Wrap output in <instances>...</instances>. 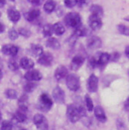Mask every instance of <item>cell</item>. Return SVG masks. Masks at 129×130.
<instances>
[{"label": "cell", "mask_w": 129, "mask_h": 130, "mask_svg": "<svg viewBox=\"0 0 129 130\" xmlns=\"http://www.w3.org/2000/svg\"><path fill=\"white\" fill-rule=\"evenodd\" d=\"M125 55L129 59V46H126V48H125Z\"/></svg>", "instance_id": "44"}, {"label": "cell", "mask_w": 129, "mask_h": 130, "mask_svg": "<svg viewBox=\"0 0 129 130\" xmlns=\"http://www.w3.org/2000/svg\"><path fill=\"white\" fill-rule=\"evenodd\" d=\"M12 1H13V0H12Z\"/></svg>", "instance_id": "51"}, {"label": "cell", "mask_w": 129, "mask_h": 130, "mask_svg": "<svg viewBox=\"0 0 129 130\" xmlns=\"http://www.w3.org/2000/svg\"><path fill=\"white\" fill-rule=\"evenodd\" d=\"M87 45L90 50H97V48L101 47L102 41L98 36H91L87 41Z\"/></svg>", "instance_id": "13"}, {"label": "cell", "mask_w": 129, "mask_h": 130, "mask_svg": "<svg viewBox=\"0 0 129 130\" xmlns=\"http://www.w3.org/2000/svg\"><path fill=\"white\" fill-rule=\"evenodd\" d=\"M117 127L119 130H123L125 128V125H124V122L122 121V119H118L117 120Z\"/></svg>", "instance_id": "39"}, {"label": "cell", "mask_w": 129, "mask_h": 130, "mask_svg": "<svg viewBox=\"0 0 129 130\" xmlns=\"http://www.w3.org/2000/svg\"><path fill=\"white\" fill-rule=\"evenodd\" d=\"M89 26H90V28L92 29V30H94V31H97V30H99L101 27H102V25H103V22H102V19H101V17H99V16H96V15H90L89 16Z\"/></svg>", "instance_id": "6"}, {"label": "cell", "mask_w": 129, "mask_h": 130, "mask_svg": "<svg viewBox=\"0 0 129 130\" xmlns=\"http://www.w3.org/2000/svg\"><path fill=\"white\" fill-rule=\"evenodd\" d=\"M28 2H30L32 5H35V6H39V5H41L42 4V2L44 1V0H27Z\"/></svg>", "instance_id": "40"}, {"label": "cell", "mask_w": 129, "mask_h": 130, "mask_svg": "<svg viewBox=\"0 0 129 130\" xmlns=\"http://www.w3.org/2000/svg\"><path fill=\"white\" fill-rule=\"evenodd\" d=\"M5 95L8 99H16L17 98V92L13 89H7L5 91Z\"/></svg>", "instance_id": "30"}, {"label": "cell", "mask_w": 129, "mask_h": 130, "mask_svg": "<svg viewBox=\"0 0 129 130\" xmlns=\"http://www.w3.org/2000/svg\"><path fill=\"white\" fill-rule=\"evenodd\" d=\"M64 5L69 8H73L77 5V0H64Z\"/></svg>", "instance_id": "35"}, {"label": "cell", "mask_w": 129, "mask_h": 130, "mask_svg": "<svg viewBox=\"0 0 129 130\" xmlns=\"http://www.w3.org/2000/svg\"><path fill=\"white\" fill-rule=\"evenodd\" d=\"M124 107H125L126 110H129V97L126 99V101H125V103H124Z\"/></svg>", "instance_id": "42"}, {"label": "cell", "mask_w": 129, "mask_h": 130, "mask_svg": "<svg viewBox=\"0 0 129 130\" xmlns=\"http://www.w3.org/2000/svg\"><path fill=\"white\" fill-rule=\"evenodd\" d=\"M118 31L125 35V36H129V26L127 25H124V24H118Z\"/></svg>", "instance_id": "29"}, {"label": "cell", "mask_w": 129, "mask_h": 130, "mask_svg": "<svg viewBox=\"0 0 129 130\" xmlns=\"http://www.w3.org/2000/svg\"><path fill=\"white\" fill-rule=\"evenodd\" d=\"M30 54L34 57H40L42 54H43V50H42V46L39 45V44H31L30 45Z\"/></svg>", "instance_id": "21"}, {"label": "cell", "mask_w": 129, "mask_h": 130, "mask_svg": "<svg viewBox=\"0 0 129 130\" xmlns=\"http://www.w3.org/2000/svg\"><path fill=\"white\" fill-rule=\"evenodd\" d=\"M98 67H105L110 61V55L108 53H101L97 58Z\"/></svg>", "instance_id": "17"}, {"label": "cell", "mask_w": 129, "mask_h": 130, "mask_svg": "<svg viewBox=\"0 0 129 130\" xmlns=\"http://www.w3.org/2000/svg\"><path fill=\"white\" fill-rule=\"evenodd\" d=\"M66 84L67 87L73 92H76L80 89V79L75 74L68 75V77L66 78Z\"/></svg>", "instance_id": "2"}, {"label": "cell", "mask_w": 129, "mask_h": 130, "mask_svg": "<svg viewBox=\"0 0 129 130\" xmlns=\"http://www.w3.org/2000/svg\"><path fill=\"white\" fill-rule=\"evenodd\" d=\"M1 79H2V71L0 70V80H1Z\"/></svg>", "instance_id": "46"}, {"label": "cell", "mask_w": 129, "mask_h": 130, "mask_svg": "<svg viewBox=\"0 0 129 130\" xmlns=\"http://www.w3.org/2000/svg\"><path fill=\"white\" fill-rule=\"evenodd\" d=\"M19 66L24 69V70H28L30 71L32 70V68L34 67V63L31 59H28V58H22L20 60V63H19Z\"/></svg>", "instance_id": "18"}, {"label": "cell", "mask_w": 129, "mask_h": 130, "mask_svg": "<svg viewBox=\"0 0 129 130\" xmlns=\"http://www.w3.org/2000/svg\"><path fill=\"white\" fill-rule=\"evenodd\" d=\"M39 15H40V11L38 9H30L24 14V17L27 21H33V20L37 19L39 17Z\"/></svg>", "instance_id": "16"}, {"label": "cell", "mask_w": 129, "mask_h": 130, "mask_svg": "<svg viewBox=\"0 0 129 130\" xmlns=\"http://www.w3.org/2000/svg\"><path fill=\"white\" fill-rule=\"evenodd\" d=\"M90 11H91L92 15H96V16H99V17H102L103 14H104L103 8L100 5H97V4H94V5H92L90 7Z\"/></svg>", "instance_id": "22"}, {"label": "cell", "mask_w": 129, "mask_h": 130, "mask_svg": "<svg viewBox=\"0 0 129 130\" xmlns=\"http://www.w3.org/2000/svg\"><path fill=\"white\" fill-rule=\"evenodd\" d=\"M42 33H43V35H44L45 37H51L52 34L54 33L53 25H51V24H46V25H44L43 28H42Z\"/></svg>", "instance_id": "27"}, {"label": "cell", "mask_w": 129, "mask_h": 130, "mask_svg": "<svg viewBox=\"0 0 129 130\" xmlns=\"http://www.w3.org/2000/svg\"><path fill=\"white\" fill-rule=\"evenodd\" d=\"M20 130H26V129H24V128H21Z\"/></svg>", "instance_id": "49"}, {"label": "cell", "mask_w": 129, "mask_h": 130, "mask_svg": "<svg viewBox=\"0 0 129 130\" xmlns=\"http://www.w3.org/2000/svg\"><path fill=\"white\" fill-rule=\"evenodd\" d=\"M85 104H86V108L88 111H92L94 110V104H93V101L91 97L89 95H86L85 96Z\"/></svg>", "instance_id": "28"}, {"label": "cell", "mask_w": 129, "mask_h": 130, "mask_svg": "<svg viewBox=\"0 0 129 130\" xmlns=\"http://www.w3.org/2000/svg\"><path fill=\"white\" fill-rule=\"evenodd\" d=\"M45 45L50 48H53V50H59L61 47V44H60V41L57 39V38H54V37H50L46 42H45Z\"/></svg>", "instance_id": "20"}, {"label": "cell", "mask_w": 129, "mask_h": 130, "mask_svg": "<svg viewBox=\"0 0 129 130\" xmlns=\"http://www.w3.org/2000/svg\"><path fill=\"white\" fill-rule=\"evenodd\" d=\"M24 78L28 82H38L41 80L42 76L37 70H30L24 75Z\"/></svg>", "instance_id": "9"}, {"label": "cell", "mask_w": 129, "mask_h": 130, "mask_svg": "<svg viewBox=\"0 0 129 130\" xmlns=\"http://www.w3.org/2000/svg\"><path fill=\"white\" fill-rule=\"evenodd\" d=\"M68 77V70L64 66H60L56 72H55V78L58 80V81H62L63 79Z\"/></svg>", "instance_id": "14"}, {"label": "cell", "mask_w": 129, "mask_h": 130, "mask_svg": "<svg viewBox=\"0 0 129 130\" xmlns=\"http://www.w3.org/2000/svg\"><path fill=\"white\" fill-rule=\"evenodd\" d=\"M19 33H20L21 35L25 36V37L30 36V31H29L28 29H26V28H20V29H19Z\"/></svg>", "instance_id": "38"}, {"label": "cell", "mask_w": 129, "mask_h": 130, "mask_svg": "<svg viewBox=\"0 0 129 130\" xmlns=\"http://www.w3.org/2000/svg\"><path fill=\"white\" fill-rule=\"evenodd\" d=\"M56 8V2L54 0H47L43 4V9L46 13H52Z\"/></svg>", "instance_id": "24"}, {"label": "cell", "mask_w": 129, "mask_h": 130, "mask_svg": "<svg viewBox=\"0 0 129 130\" xmlns=\"http://www.w3.org/2000/svg\"><path fill=\"white\" fill-rule=\"evenodd\" d=\"M1 130H13V125L10 121H4L2 122Z\"/></svg>", "instance_id": "32"}, {"label": "cell", "mask_w": 129, "mask_h": 130, "mask_svg": "<svg viewBox=\"0 0 129 130\" xmlns=\"http://www.w3.org/2000/svg\"><path fill=\"white\" fill-rule=\"evenodd\" d=\"M26 118H27V116H26V112H24V111L18 110V111L14 114V120H15L16 122H20V123H22V122H24V121L26 120Z\"/></svg>", "instance_id": "25"}, {"label": "cell", "mask_w": 129, "mask_h": 130, "mask_svg": "<svg viewBox=\"0 0 129 130\" xmlns=\"http://www.w3.org/2000/svg\"><path fill=\"white\" fill-rule=\"evenodd\" d=\"M53 98L55 99V101L57 103L63 104L64 102V98H66L64 90L61 87H56L53 91Z\"/></svg>", "instance_id": "11"}, {"label": "cell", "mask_w": 129, "mask_h": 130, "mask_svg": "<svg viewBox=\"0 0 129 130\" xmlns=\"http://www.w3.org/2000/svg\"><path fill=\"white\" fill-rule=\"evenodd\" d=\"M120 59V54L118 52H114L112 55H110V61L112 62H117Z\"/></svg>", "instance_id": "36"}, {"label": "cell", "mask_w": 129, "mask_h": 130, "mask_svg": "<svg viewBox=\"0 0 129 130\" xmlns=\"http://www.w3.org/2000/svg\"><path fill=\"white\" fill-rule=\"evenodd\" d=\"M94 114L97 120H99L100 122H106L107 121V116L105 114V111L103 110L102 107L97 106L96 108H94Z\"/></svg>", "instance_id": "15"}, {"label": "cell", "mask_w": 129, "mask_h": 130, "mask_svg": "<svg viewBox=\"0 0 129 130\" xmlns=\"http://www.w3.org/2000/svg\"><path fill=\"white\" fill-rule=\"evenodd\" d=\"M124 19H125V20H126V21H129V16H127V17H125V18H124Z\"/></svg>", "instance_id": "47"}, {"label": "cell", "mask_w": 129, "mask_h": 130, "mask_svg": "<svg viewBox=\"0 0 129 130\" xmlns=\"http://www.w3.org/2000/svg\"><path fill=\"white\" fill-rule=\"evenodd\" d=\"M0 16H1V13H0Z\"/></svg>", "instance_id": "50"}, {"label": "cell", "mask_w": 129, "mask_h": 130, "mask_svg": "<svg viewBox=\"0 0 129 130\" xmlns=\"http://www.w3.org/2000/svg\"><path fill=\"white\" fill-rule=\"evenodd\" d=\"M2 53L6 56H10V57H15L17 54H18V46L14 45V44H5L2 46L1 48Z\"/></svg>", "instance_id": "7"}, {"label": "cell", "mask_w": 129, "mask_h": 130, "mask_svg": "<svg viewBox=\"0 0 129 130\" xmlns=\"http://www.w3.org/2000/svg\"><path fill=\"white\" fill-rule=\"evenodd\" d=\"M5 5V0H0V7Z\"/></svg>", "instance_id": "45"}, {"label": "cell", "mask_w": 129, "mask_h": 130, "mask_svg": "<svg viewBox=\"0 0 129 130\" xmlns=\"http://www.w3.org/2000/svg\"><path fill=\"white\" fill-rule=\"evenodd\" d=\"M74 34H75L76 36H78V37L86 36V35H88V34H89V30H88V28H87L86 26L81 25V26H79L78 28H76V29H75Z\"/></svg>", "instance_id": "23"}, {"label": "cell", "mask_w": 129, "mask_h": 130, "mask_svg": "<svg viewBox=\"0 0 129 130\" xmlns=\"http://www.w3.org/2000/svg\"><path fill=\"white\" fill-rule=\"evenodd\" d=\"M87 89L91 93H95L98 90V78L95 75H91L87 81Z\"/></svg>", "instance_id": "10"}, {"label": "cell", "mask_w": 129, "mask_h": 130, "mask_svg": "<svg viewBox=\"0 0 129 130\" xmlns=\"http://www.w3.org/2000/svg\"><path fill=\"white\" fill-rule=\"evenodd\" d=\"M4 30H5V26L2 23H0V33H2Z\"/></svg>", "instance_id": "43"}, {"label": "cell", "mask_w": 129, "mask_h": 130, "mask_svg": "<svg viewBox=\"0 0 129 130\" xmlns=\"http://www.w3.org/2000/svg\"><path fill=\"white\" fill-rule=\"evenodd\" d=\"M7 14H8L9 19H10L12 22H17V21L20 19V13H19V11L16 10V9H14V8L8 9Z\"/></svg>", "instance_id": "19"}, {"label": "cell", "mask_w": 129, "mask_h": 130, "mask_svg": "<svg viewBox=\"0 0 129 130\" xmlns=\"http://www.w3.org/2000/svg\"><path fill=\"white\" fill-rule=\"evenodd\" d=\"M84 62H85L84 57H82V56H80V55L75 56V57L72 59V61H71V69H72L73 71L79 70V69L82 67V65L84 64Z\"/></svg>", "instance_id": "12"}, {"label": "cell", "mask_w": 129, "mask_h": 130, "mask_svg": "<svg viewBox=\"0 0 129 130\" xmlns=\"http://www.w3.org/2000/svg\"><path fill=\"white\" fill-rule=\"evenodd\" d=\"M1 120H2V116H1V112H0V123H1Z\"/></svg>", "instance_id": "48"}, {"label": "cell", "mask_w": 129, "mask_h": 130, "mask_svg": "<svg viewBox=\"0 0 129 130\" xmlns=\"http://www.w3.org/2000/svg\"><path fill=\"white\" fill-rule=\"evenodd\" d=\"M53 29H54V33L57 35H62L64 32V26L62 22H57L53 25Z\"/></svg>", "instance_id": "26"}, {"label": "cell", "mask_w": 129, "mask_h": 130, "mask_svg": "<svg viewBox=\"0 0 129 130\" xmlns=\"http://www.w3.org/2000/svg\"><path fill=\"white\" fill-rule=\"evenodd\" d=\"M86 3H87V0H77V5H79V7H83Z\"/></svg>", "instance_id": "41"}, {"label": "cell", "mask_w": 129, "mask_h": 130, "mask_svg": "<svg viewBox=\"0 0 129 130\" xmlns=\"http://www.w3.org/2000/svg\"><path fill=\"white\" fill-rule=\"evenodd\" d=\"M64 23L67 26H70L74 29L82 25L81 15L77 12H70L64 16Z\"/></svg>", "instance_id": "1"}, {"label": "cell", "mask_w": 129, "mask_h": 130, "mask_svg": "<svg viewBox=\"0 0 129 130\" xmlns=\"http://www.w3.org/2000/svg\"><path fill=\"white\" fill-rule=\"evenodd\" d=\"M36 87V85L33 83V82H28L27 84H25V86H24V91L25 92H32L33 90H34V88Z\"/></svg>", "instance_id": "34"}, {"label": "cell", "mask_w": 129, "mask_h": 130, "mask_svg": "<svg viewBox=\"0 0 129 130\" xmlns=\"http://www.w3.org/2000/svg\"><path fill=\"white\" fill-rule=\"evenodd\" d=\"M18 35H19V32L16 31L15 29H13V28L10 29V30L8 31V36H9V38H10L11 40H15V39H17Z\"/></svg>", "instance_id": "33"}, {"label": "cell", "mask_w": 129, "mask_h": 130, "mask_svg": "<svg viewBox=\"0 0 129 130\" xmlns=\"http://www.w3.org/2000/svg\"><path fill=\"white\" fill-rule=\"evenodd\" d=\"M33 123L38 128V130H47L49 128L47 120L42 114H35L33 117Z\"/></svg>", "instance_id": "5"}, {"label": "cell", "mask_w": 129, "mask_h": 130, "mask_svg": "<svg viewBox=\"0 0 129 130\" xmlns=\"http://www.w3.org/2000/svg\"><path fill=\"white\" fill-rule=\"evenodd\" d=\"M53 106V100L47 94L43 93L39 97V109L42 111H49Z\"/></svg>", "instance_id": "4"}, {"label": "cell", "mask_w": 129, "mask_h": 130, "mask_svg": "<svg viewBox=\"0 0 129 130\" xmlns=\"http://www.w3.org/2000/svg\"><path fill=\"white\" fill-rule=\"evenodd\" d=\"M67 116L69 118V120L73 123H76L80 120L81 115H80V111H79V106L76 105H69L68 109H67Z\"/></svg>", "instance_id": "3"}, {"label": "cell", "mask_w": 129, "mask_h": 130, "mask_svg": "<svg viewBox=\"0 0 129 130\" xmlns=\"http://www.w3.org/2000/svg\"><path fill=\"white\" fill-rule=\"evenodd\" d=\"M8 67L11 71H17L18 68H19V64L14 60V59H11L9 62H8Z\"/></svg>", "instance_id": "31"}, {"label": "cell", "mask_w": 129, "mask_h": 130, "mask_svg": "<svg viewBox=\"0 0 129 130\" xmlns=\"http://www.w3.org/2000/svg\"><path fill=\"white\" fill-rule=\"evenodd\" d=\"M54 61V57L51 53H43L39 58H38V64L44 67H50L53 64Z\"/></svg>", "instance_id": "8"}, {"label": "cell", "mask_w": 129, "mask_h": 130, "mask_svg": "<svg viewBox=\"0 0 129 130\" xmlns=\"http://www.w3.org/2000/svg\"><path fill=\"white\" fill-rule=\"evenodd\" d=\"M89 65H90V67H91L92 69L97 68V67H98V61H97V58H95V57L91 58V59H90V61H89Z\"/></svg>", "instance_id": "37"}]
</instances>
